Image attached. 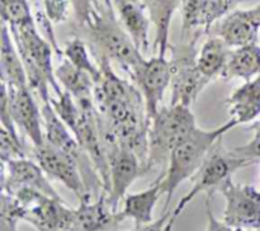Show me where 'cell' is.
I'll use <instances>...</instances> for the list:
<instances>
[{
    "mask_svg": "<svg viewBox=\"0 0 260 231\" xmlns=\"http://www.w3.org/2000/svg\"><path fill=\"white\" fill-rule=\"evenodd\" d=\"M95 57L101 68V78L94 85V104L99 122L116 136L119 144L134 151L146 168L150 122L144 96L134 84L114 73L108 57Z\"/></svg>",
    "mask_w": 260,
    "mask_h": 231,
    "instance_id": "obj_1",
    "label": "cell"
},
{
    "mask_svg": "<svg viewBox=\"0 0 260 231\" xmlns=\"http://www.w3.org/2000/svg\"><path fill=\"white\" fill-rule=\"evenodd\" d=\"M238 122L230 118L226 123L215 129H202L196 127L188 137L173 149L167 165V172L161 175V193L167 195L164 212L169 210L173 194L184 180L196 174L207 155L223 135L238 126Z\"/></svg>",
    "mask_w": 260,
    "mask_h": 231,
    "instance_id": "obj_2",
    "label": "cell"
},
{
    "mask_svg": "<svg viewBox=\"0 0 260 231\" xmlns=\"http://www.w3.org/2000/svg\"><path fill=\"white\" fill-rule=\"evenodd\" d=\"M81 29L86 32L94 56H106L119 63L129 76L145 60L116 17L113 8L107 7L102 0L96 4L90 22Z\"/></svg>",
    "mask_w": 260,
    "mask_h": 231,
    "instance_id": "obj_3",
    "label": "cell"
},
{
    "mask_svg": "<svg viewBox=\"0 0 260 231\" xmlns=\"http://www.w3.org/2000/svg\"><path fill=\"white\" fill-rule=\"evenodd\" d=\"M9 27V25H8ZM12 37L18 48L25 73H27L28 85L42 103L50 102V85L60 96L63 93L61 85L56 79L52 66V46L38 30L37 24L23 25L14 28L9 27Z\"/></svg>",
    "mask_w": 260,
    "mask_h": 231,
    "instance_id": "obj_4",
    "label": "cell"
},
{
    "mask_svg": "<svg viewBox=\"0 0 260 231\" xmlns=\"http://www.w3.org/2000/svg\"><path fill=\"white\" fill-rule=\"evenodd\" d=\"M196 127V116L190 107L182 104L161 107L150 123L147 173L156 167L168 165L173 149Z\"/></svg>",
    "mask_w": 260,
    "mask_h": 231,
    "instance_id": "obj_5",
    "label": "cell"
},
{
    "mask_svg": "<svg viewBox=\"0 0 260 231\" xmlns=\"http://www.w3.org/2000/svg\"><path fill=\"white\" fill-rule=\"evenodd\" d=\"M203 35L206 33L201 32L189 40L179 41V43L169 47L172 50L170 104L173 106L182 104V106L190 107L211 81L201 73L197 66L198 53L196 46Z\"/></svg>",
    "mask_w": 260,
    "mask_h": 231,
    "instance_id": "obj_6",
    "label": "cell"
},
{
    "mask_svg": "<svg viewBox=\"0 0 260 231\" xmlns=\"http://www.w3.org/2000/svg\"><path fill=\"white\" fill-rule=\"evenodd\" d=\"M251 162L234 154L231 150H225L221 146V140L213 146L210 154L205 159L200 169L196 172L192 179V188L189 192L178 202L173 210L172 218L177 220L180 213L185 210L188 205L192 202L193 198L200 193H215L222 185L226 179L231 177L239 169L249 167Z\"/></svg>",
    "mask_w": 260,
    "mask_h": 231,
    "instance_id": "obj_7",
    "label": "cell"
},
{
    "mask_svg": "<svg viewBox=\"0 0 260 231\" xmlns=\"http://www.w3.org/2000/svg\"><path fill=\"white\" fill-rule=\"evenodd\" d=\"M99 127L111 173V188L107 194V203L113 212H117L118 203L126 197L129 185L140 177L146 175L147 172L144 162L134 151L119 144L116 136L106 127L101 124Z\"/></svg>",
    "mask_w": 260,
    "mask_h": 231,
    "instance_id": "obj_8",
    "label": "cell"
},
{
    "mask_svg": "<svg viewBox=\"0 0 260 231\" xmlns=\"http://www.w3.org/2000/svg\"><path fill=\"white\" fill-rule=\"evenodd\" d=\"M24 210L23 220L35 226L37 231H70L74 208L62 200H56L33 188H20L14 193Z\"/></svg>",
    "mask_w": 260,
    "mask_h": 231,
    "instance_id": "obj_9",
    "label": "cell"
},
{
    "mask_svg": "<svg viewBox=\"0 0 260 231\" xmlns=\"http://www.w3.org/2000/svg\"><path fill=\"white\" fill-rule=\"evenodd\" d=\"M218 192L225 195L223 221L238 230L260 228V192L253 185L236 184L233 178L222 183Z\"/></svg>",
    "mask_w": 260,
    "mask_h": 231,
    "instance_id": "obj_10",
    "label": "cell"
},
{
    "mask_svg": "<svg viewBox=\"0 0 260 231\" xmlns=\"http://www.w3.org/2000/svg\"><path fill=\"white\" fill-rule=\"evenodd\" d=\"M32 154L33 159L41 165L47 177L57 179L68 189L74 192L79 203L91 201V195L86 189L78 162L70 155L52 146L47 141L41 146H32Z\"/></svg>",
    "mask_w": 260,
    "mask_h": 231,
    "instance_id": "obj_11",
    "label": "cell"
},
{
    "mask_svg": "<svg viewBox=\"0 0 260 231\" xmlns=\"http://www.w3.org/2000/svg\"><path fill=\"white\" fill-rule=\"evenodd\" d=\"M131 79L139 85L145 101L147 119L151 123L152 118L161 108L162 96L172 81V66L167 56H154L142 61L141 65L134 71Z\"/></svg>",
    "mask_w": 260,
    "mask_h": 231,
    "instance_id": "obj_12",
    "label": "cell"
},
{
    "mask_svg": "<svg viewBox=\"0 0 260 231\" xmlns=\"http://www.w3.org/2000/svg\"><path fill=\"white\" fill-rule=\"evenodd\" d=\"M260 4L250 9H236L211 27L207 35L218 36L231 48L259 42Z\"/></svg>",
    "mask_w": 260,
    "mask_h": 231,
    "instance_id": "obj_13",
    "label": "cell"
},
{
    "mask_svg": "<svg viewBox=\"0 0 260 231\" xmlns=\"http://www.w3.org/2000/svg\"><path fill=\"white\" fill-rule=\"evenodd\" d=\"M2 192L14 194L20 188H33L50 197L61 200L37 161L22 157L2 162Z\"/></svg>",
    "mask_w": 260,
    "mask_h": 231,
    "instance_id": "obj_14",
    "label": "cell"
},
{
    "mask_svg": "<svg viewBox=\"0 0 260 231\" xmlns=\"http://www.w3.org/2000/svg\"><path fill=\"white\" fill-rule=\"evenodd\" d=\"M7 88L9 94L10 112L15 124L20 127L25 136L30 140L32 146H41L45 144L42 112L36 103L32 89L28 85L10 86L8 84Z\"/></svg>",
    "mask_w": 260,
    "mask_h": 231,
    "instance_id": "obj_15",
    "label": "cell"
},
{
    "mask_svg": "<svg viewBox=\"0 0 260 231\" xmlns=\"http://www.w3.org/2000/svg\"><path fill=\"white\" fill-rule=\"evenodd\" d=\"M122 213L113 212L107 203V192H102L94 202L84 201L74 208L70 231H104L123 221Z\"/></svg>",
    "mask_w": 260,
    "mask_h": 231,
    "instance_id": "obj_16",
    "label": "cell"
},
{
    "mask_svg": "<svg viewBox=\"0 0 260 231\" xmlns=\"http://www.w3.org/2000/svg\"><path fill=\"white\" fill-rule=\"evenodd\" d=\"M113 7L118 13V19L141 53L150 50L149 13L142 0H113Z\"/></svg>",
    "mask_w": 260,
    "mask_h": 231,
    "instance_id": "obj_17",
    "label": "cell"
},
{
    "mask_svg": "<svg viewBox=\"0 0 260 231\" xmlns=\"http://www.w3.org/2000/svg\"><path fill=\"white\" fill-rule=\"evenodd\" d=\"M231 118L249 123L260 114V75L245 81L225 101Z\"/></svg>",
    "mask_w": 260,
    "mask_h": 231,
    "instance_id": "obj_18",
    "label": "cell"
},
{
    "mask_svg": "<svg viewBox=\"0 0 260 231\" xmlns=\"http://www.w3.org/2000/svg\"><path fill=\"white\" fill-rule=\"evenodd\" d=\"M151 23L155 27L154 50L159 56H167L169 45V30L173 15L180 8L182 0H142Z\"/></svg>",
    "mask_w": 260,
    "mask_h": 231,
    "instance_id": "obj_19",
    "label": "cell"
},
{
    "mask_svg": "<svg viewBox=\"0 0 260 231\" xmlns=\"http://www.w3.org/2000/svg\"><path fill=\"white\" fill-rule=\"evenodd\" d=\"M2 51H0V63H2V81L10 86H27L28 79L14 40L12 37L7 23L2 22ZM29 86V85H28Z\"/></svg>",
    "mask_w": 260,
    "mask_h": 231,
    "instance_id": "obj_20",
    "label": "cell"
},
{
    "mask_svg": "<svg viewBox=\"0 0 260 231\" xmlns=\"http://www.w3.org/2000/svg\"><path fill=\"white\" fill-rule=\"evenodd\" d=\"M161 175L147 189L139 193H132L124 197L122 216L123 218H132L135 226L146 225L152 222L154 208L161 193Z\"/></svg>",
    "mask_w": 260,
    "mask_h": 231,
    "instance_id": "obj_21",
    "label": "cell"
},
{
    "mask_svg": "<svg viewBox=\"0 0 260 231\" xmlns=\"http://www.w3.org/2000/svg\"><path fill=\"white\" fill-rule=\"evenodd\" d=\"M260 75V46L258 43L241 46L231 51L221 78L230 80L240 78L244 81Z\"/></svg>",
    "mask_w": 260,
    "mask_h": 231,
    "instance_id": "obj_22",
    "label": "cell"
},
{
    "mask_svg": "<svg viewBox=\"0 0 260 231\" xmlns=\"http://www.w3.org/2000/svg\"><path fill=\"white\" fill-rule=\"evenodd\" d=\"M55 75L58 84L73 95L76 103L94 101L93 78L85 71L79 70L69 60L63 57L62 62L55 69Z\"/></svg>",
    "mask_w": 260,
    "mask_h": 231,
    "instance_id": "obj_23",
    "label": "cell"
},
{
    "mask_svg": "<svg viewBox=\"0 0 260 231\" xmlns=\"http://www.w3.org/2000/svg\"><path fill=\"white\" fill-rule=\"evenodd\" d=\"M233 48L218 36H210L198 53L197 66L210 80L221 76Z\"/></svg>",
    "mask_w": 260,
    "mask_h": 231,
    "instance_id": "obj_24",
    "label": "cell"
},
{
    "mask_svg": "<svg viewBox=\"0 0 260 231\" xmlns=\"http://www.w3.org/2000/svg\"><path fill=\"white\" fill-rule=\"evenodd\" d=\"M63 57L70 61L79 70L89 74L93 78L94 83H96L101 78V68L91 61L88 46L80 37H74L66 42L63 48Z\"/></svg>",
    "mask_w": 260,
    "mask_h": 231,
    "instance_id": "obj_25",
    "label": "cell"
},
{
    "mask_svg": "<svg viewBox=\"0 0 260 231\" xmlns=\"http://www.w3.org/2000/svg\"><path fill=\"white\" fill-rule=\"evenodd\" d=\"M205 0H182V29L180 41L189 40L196 35L206 30L202 28V12Z\"/></svg>",
    "mask_w": 260,
    "mask_h": 231,
    "instance_id": "obj_26",
    "label": "cell"
},
{
    "mask_svg": "<svg viewBox=\"0 0 260 231\" xmlns=\"http://www.w3.org/2000/svg\"><path fill=\"white\" fill-rule=\"evenodd\" d=\"M0 13H2V22L7 23L9 27L19 28L36 23L32 10H30L29 0L0 2Z\"/></svg>",
    "mask_w": 260,
    "mask_h": 231,
    "instance_id": "obj_27",
    "label": "cell"
},
{
    "mask_svg": "<svg viewBox=\"0 0 260 231\" xmlns=\"http://www.w3.org/2000/svg\"><path fill=\"white\" fill-rule=\"evenodd\" d=\"M244 0H205L202 12V28L206 35L215 23L222 19L228 14L235 10Z\"/></svg>",
    "mask_w": 260,
    "mask_h": 231,
    "instance_id": "obj_28",
    "label": "cell"
},
{
    "mask_svg": "<svg viewBox=\"0 0 260 231\" xmlns=\"http://www.w3.org/2000/svg\"><path fill=\"white\" fill-rule=\"evenodd\" d=\"M24 210L13 194L2 192L0 231H18V221L23 220Z\"/></svg>",
    "mask_w": 260,
    "mask_h": 231,
    "instance_id": "obj_29",
    "label": "cell"
},
{
    "mask_svg": "<svg viewBox=\"0 0 260 231\" xmlns=\"http://www.w3.org/2000/svg\"><path fill=\"white\" fill-rule=\"evenodd\" d=\"M27 156L28 155L23 141L14 139L7 129L2 128L0 131V159H2V162Z\"/></svg>",
    "mask_w": 260,
    "mask_h": 231,
    "instance_id": "obj_30",
    "label": "cell"
},
{
    "mask_svg": "<svg viewBox=\"0 0 260 231\" xmlns=\"http://www.w3.org/2000/svg\"><path fill=\"white\" fill-rule=\"evenodd\" d=\"M69 0H38V4L35 7H41L48 19L52 23H62L69 17Z\"/></svg>",
    "mask_w": 260,
    "mask_h": 231,
    "instance_id": "obj_31",
    "label": "cell"
},
{
    "mask_svg": "<svg viewBox=\"0 0 260 231\" xmlns=\"http://www.w3.org/2000/svg\"><path fill=\"white\" fill-rule=\"evenodd\" d=\"M73 8L75 24L78 28H84L91 19L99 0H69Z\"/></svg>",
    "mask_w": 260,
    "mask_h": 231,
    "instance_id": "obj_32",
    "label": "cell"
},
{
    "mask_svg": "<svg viewBox=\"0 0 260 231\" xmlns=\"http://www.w3.org/2000/svg\"><path fill=\"white\" fill-rule=\"evenodd\" d=\"M0 123H2V128L7 129L14 139L20 140L17 132V124H15L14 119H13L12 112H10L9 106V94H8L7 84L2 81V109H0Z\"/></svg>",
    "mask_w": 260,
    "mask_h": 231,
    "instance_id": "obj_33",
    "label": "cell"
},
{
    "mask_svg": "<svg viewBox=\"0 0 260 231\" xmlns=\"http://www.w3.org/2000/svg\"><path fill=\"white\" fill-rule=\"evenodd\" d=\"M231 151L243 159L249 160L251 164L260 162V137H253L248 144L234 147Z\"/></svg>",
    "mask_w": 260,
    "mask_h": 231,
    "instance_id": "obj_34",
    "label": "cell"
},
{
    "mask_svg": "<svg viewBox=\"0 0 260 231\" xmlns=\"http://www.w3.org/2000/svg\"><path fill=\"white\" fill-rule=\"evenodd\" d=\"M173 210L162 213V216L160 218H157L156 221H152V222L146 223V225L141 226H135L134 231H172L173 225H174L175 221L172 218Z\"/></svg>",
    "mask_w": 260,
    "mask_h": 231,
    "instance_id": "obj_35",
    "label": "cell"
},
{
    "mask_svg": "<svg viewBox=\"0 0 260 231\" xmlns=\"http://www.w3.org/2000/svg\"><path fill=\"white\" fill-rule=\"evenodd\" d=\"M212 195L213 193H206V212H207L208 218L207 231H238L236 228L228 225L225 221H220L215 217L212 208H211V200H212Z\"/></svg>",
    "mask_w": 260,
    "mask_h": 231,
    "instance_id": "obj_36",
    "label": "cell"
},
{
    "mask_svg": "<svg viewBox=\"0 0 260 231\" xmlns=\"http://www.w3.org/2000/svg\"><path fill=\"white\" fill-rule=\"evenodd\" d=\"M249 129H250V131H253L254 137H260V119L259 121L254 122V123L249 127Z\"/></svg>",
    "mask_w": 260,
    "mask_h": 231,
    "instance_id": "obj_37",
    "label": "cell"
},
{
    "mask_svg": "<svg viewBox=\"0 0 260 231\" xmlns=\"http://www.w3.org/2000/svg\"><path fill=\"white\" fill-rule=\"evenodd\" d=\"M102 2H103L104 4L107 5V7H109V8H113V0H102Z\"/></svg>",
    "mask_w": 260,
    "mask_h": 231,
    "instance_id": "obj_38",
    "label": "cell"
},
{
    "mask_svg": "<svg viewBox=\"0 0 260 231\" xmlns=\"http://www.w3.org/2000/svg\"><path fill=\"white\" fill-rule=\"evenodd\" d=\"M29 2H32L33 5H37L38 4V0H29Z\"/></svg>",
    "mask_w": 260,
    "mask_h": 231,
    "instance_id": "obj_39",
    "label": "cell"
},
{
    "mask_svg": "<svg viewBox=\"0 0 260 231\" xmlns=\"http://www.w3.org/2000/svg\"><path fill=\"white\" fill-rule=\"evenodd\" d=\"M238 230V228H236ZM238 231H243V230H238ZM249 231H260V228H255V230H249Z\"/></svg>",
    "mask_w": 260,
    "mask_h": 231,
    "instance_id": "obj_40",
    "label": "cell"
},
{
    "mask_svg": "<svg viewBox=\"0 0 260 231\" xmlns=\"http://www.w3.org/2000/svg\"><path fill=\"white\" fill-rule=\"evenodd\" d=\"M259 42H260V30H259Z\"/></svg>",
    "mask_w": 260,
    "mask_h": 231,
    "instance_id": "obj_41",
    "label": "cell"
},
{
    "mask_svg": "<svg viewBox=\"0 0 260 231\" xmlns=\"http://www.w3.org/2000/svg\"><path fill=\"white\" fill-rule=\"evenodd\" d=\"M0 2H4V0H0Z\"/></svg>",
    "mask_w": 260,
    "mask_h": 231,
    "instance_id": "obj_42",
    "label": "cell"
}]
</instances>
